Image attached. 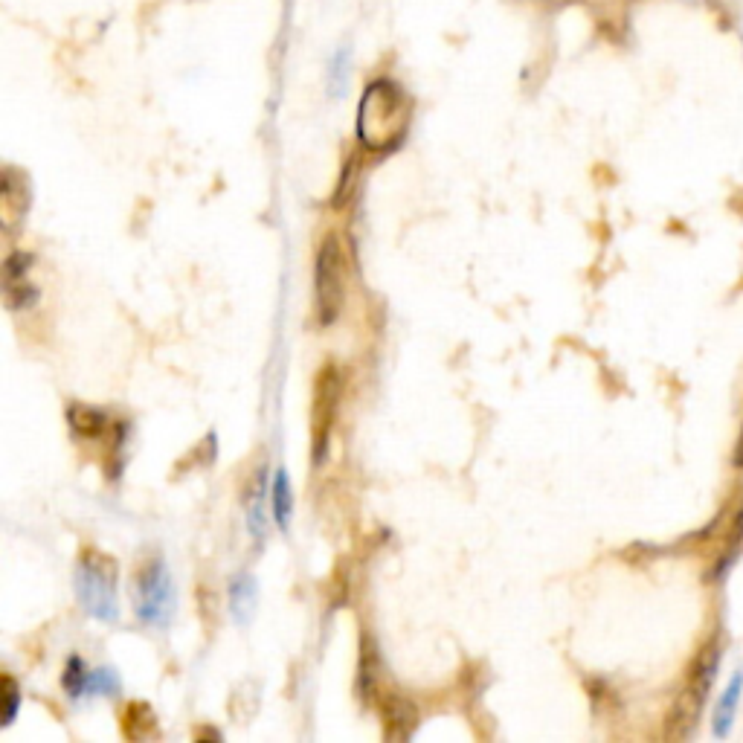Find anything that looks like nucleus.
<instances>
[{"instance_id":"9b49d317","label":"nucleus","mask_w":743,"mask_h":743,"mask_svg":"<svg viewBox=\"0 0 743 743\" xmlns=\"http://www.w3.org/2000/svg\"><path fill=\"white\" fill-rule=\"evenodd\" d=\"M67 424L79 439H102L108 430V416L99 407L88 404H70L67 407Z\"/></svg>"},{"instance_id":"f3484780","label":"nucleus","mask_w":743,"mask_h":743,"mask_svg":"<svg viewBox=\"0 0 743 743\" xmlns=\"http://www.w3.org/2000/svg\"><path fill=\"white\" fill-rule=\"evenodd\" d=\"M346 82H349V50L343 47V50L334 53L331 67H328V88H331V96H343Z\"/></svg>"},{"instance_id":"ddd939ff","label":"nucleus","mask_w":743,"mask_h":743,"mask_svg":"<svg viewBox=\"0 0 743 743\" xmlns=\"http://www.w3.org/2000/svg\"><path fill=\"white\" fill-rule=\"evenodd\" d=\"M88 680H90V668L82 662V656H70L67 665H64V677H61V685L67 691L70 700H79L88 694Z\"/></svg>"},{"instance_id":"6ab92c4d","label":"nucleus","mask_w":743,"mask_h":743,"mask_svg":"<svg viewBox=\"0 0 743 743\" xmlns=\"http://www.w3.org/2000/svg\"><path fill=\"white\" fill-rule=\"evenodd\" d=\"M3 703H6V709H3V726H9L15 720V714H18V706H21V688H18V683L9 674H3Z\"/></svg>"},{"instance_id":"39448f33","label":"nucleus","mask_w":743,"mask_h":743,"mask_svg":"<svg viewBox=\"0 0 743 743\" xmlns=\"http://www.w3.org/2000/svg\"><path fill=\"white\" fill-rule=\"evenodd\" d=\"M314 294H317V317L320 326H331L346 302V259L340 238L326 233L317 250V265H314Z\"/></svg>"},{"instance_id":"4468645a","label":"nucleus","mask_w":743,"mask_h":743,"mask_svg":"<svg viewBox=\"0 0 743 743\" xmlns=\"http://www.w3.org/2000/svg\"><path fill=\"white\" fill-rule=\"evenodd\" d=\"M3 297H6L9 311H21V308H32L41 299V291L32 285L30 279H24V282H15V285H3Z\"/></svg>"},{"instance_id":"9d476101","label":"nucleus","mask_w":743,"mask_h":743,"mask_svg":"<svg viewBox=\"0 0 743 743\" xmlns=\"http://www.w3.org/2000/svg\"><path fill=\"white\" fill-rule=\"evenodd\" d=\"M119 726H122V735H125L128 741H146V738H151V735L157 732V714L151 712L149 703L134 700V703H128V706L122 709Z\"/></svg>"},{"instance_id":"412c9836","label":"nucleus","mask_w":743,"mask_h":743,"mask_svg":"<svg viewBox=\"0 0 743 743\" xmlns=\"http://www.w3.org/2000/svg\"><path fill=\"white\" fill-rule=\"evenodd\" d=\"M732 462H735V468H743V427H741V436H738V445H735V456H732Z\"/></svg>"},{"instance_id":"2eb2a0df","label":"nucleus","mask_w":743,"mask_h":743,"mask_svg":"<svg viewBox=\"0 0 743 743\" xmlns=\"http://www.w3.org/2000/svg\"><path fill=\"white\" fill-rule=\"evenodd\" d=\"M32 262H35V259H32V253H24V250L9 253V256H6V262H3V285H15V282L30 279Z\"/></svg>"},{"instance_id":"aec40b11","label":"nucleus","mask_w":743,"mask_h":743,"mask_svg":"<svg viewBox=\"0 0 743 743\" xmlns=\"http://www.w3.org/2000/svg\"><path fill=\"white\" fill-rule=\"evenodd\" d=\"M355 178H357V160H349V163H346V169H343L340 186H337V195H334V207L346 204V198H349V192H352V186H355Z\"/></svg>"},{"instance_id":"0eeeda50","label":"nucleus","mask_w":743,"mask_h":743,"mask_svg":"<svg viewBox=\"0 0 743 743\" xmlns=\"http://www.w3.org/2000/svg\"><path fill=\"white\" fill-rule=\"evenodd\" d=\"M0 201H3V227H6L9 236H15L12 230L24 221L27 207H30V189H27V178L21 172H15L12 166L3 169Z\"/></svg>"},{"instance_id":"6e6552de","label":"nucleus","mask_w":743,"mask_h":743,"mask_svg":"<svg viewBox=\"0 0 743 743\" xmlns=\"http://www.w3.org/2000/svg\"><path fill=\"white\" fill-rule=\"evenodd\" d=\"M378 706H381V717H384V726H387V738L407 741L418 723L416 709L401 694H384Z\"/></svg>"},{"instance_id":"f03ea898","label":"nucleus","mask_w":743,"mask_h":743,"mask_svg":"<svg viewBox=\"0 0 743 743\" xmlns=\"http://www.w3.org/2000/svg\"><path fill=\"white\" fill-rule=\"evenodd\" d=\"M119 566L99 549H85L76 561V595L85 613L99 622H117Z\"/></svg>"},{"instance_id":"a211bd4d","label":"nucleus","mask_w":743,"mask_h":743,"mask_svg":"<svg viewBox=\"0 0 743 743\" xmlns=\"http://www.w3.org/2000/svg\"><path fill=\"white\" fill-rule=\"evenodd\" d=\"M88 694L90 697H117L119 677L111 668H96V671H90Z\"/></svg>"},{"instance_id":"f257e3e1","label":"nucleus","mask_w":743,"mask_h":743,"mask_svg":"<svg viewBox=\"0 0 743 743\" xmlns=\"http://www.w3.org/2000/svg\"><path fill=\"white\" fill-rule=\"evenodd\" d=\"M413 99L392 79H375L357 102V140L372 154L398 149L410 131Z\"/></svg>"},{"instance_id":"1a4fd4ad","label":"nucleus","mask_w":743,"mask_h":743,"mask_svg":"<svg viewBox=\"0 0 743 743\" xmlns=\"http://www.w3.org/2000/svg\"><path fill=\"white\" fill-rule=\"evenodd\" d=\"M270 517L273 523L288 532L291 520H294V488H291V476L288 471H276L273 474V485H270Z\"/></svg>"},{"instance_id":"dca6fc26","label":"nucleus","mask_w":743,"mask_h":743,"mask_svg":"<svg viewBox=\"0 0 743 743\" xmlns=\"http://www.w3.org/2000/svg\"><path fill=\"white\" fill-rule=\"evenodd\" d=\"M741 688H743V677H735V683L726 688V694H723V700H720V706H717V723H714L717 735H723V732L729 729V723H732V717H735L738 697H741Z\"/></svg>"},{"instance_id":"f8f14e48","label":"nucleus","mask_w":743,"mask_h":743,"mask_svg":"<svg viewBox=\"0 0 743 743\" xmlns=\"http://www.w3.org/2000/svg\"><path fill=\"white\" fill-rule=\"evenodd\" d=\"M230 610L241 625L250 622L253 610H256V581L250 575H236L230 584Z\"/></svg>"},{"instance_id":"423d86ee","label":"nucleus","mask_w":743,"mask_h":743,"mask_svg":"<svg viewBox=\"0 0 743 743\" xmlns=\"http://www.w3.org/2000/svg\"><path fill=\"white\" fill-rule=\"evenodd\" d=\"M340 398H343V375L334 363H326L317 372L314 401H311V459H314V468H323V462H326L331 430H334L337 410H340Z\"/></svg>"},{"instance_id":"20e7f679","label":"nucleus","mask_w":743,"mask_h":743,"mask_svg":"<svg viewBox=\"0 0 743 743\" xmlns=\"http://www.w3.org/2000/svg\"><path fill=\"white\" fill-rule=\"evenodd\" d=\"M175 584L166 564L160 558H151L137 569L134 575V610L140 616V622L149 627H166L175 616Z\"/></svg>"},{"instance_id":"7ed1b4c3","label":"nucleus","mask_w":743,"mask_h":743,"mask_svg":"<svg viewBox=\"0 0 743 743\" xmlns=\"http://www.w3.org/2000/svg\"><path fill=\"white\" fill-rule=\"evenodd\" d=\"M714 671H717V639H709L694 662L688 665V677H685V688L680 691L674 709L668 714V729H665V738L671 741H683L694 732L697 726V717L703 712V703H706V694L714 683Z\"/></svg>"}]
</instances>
